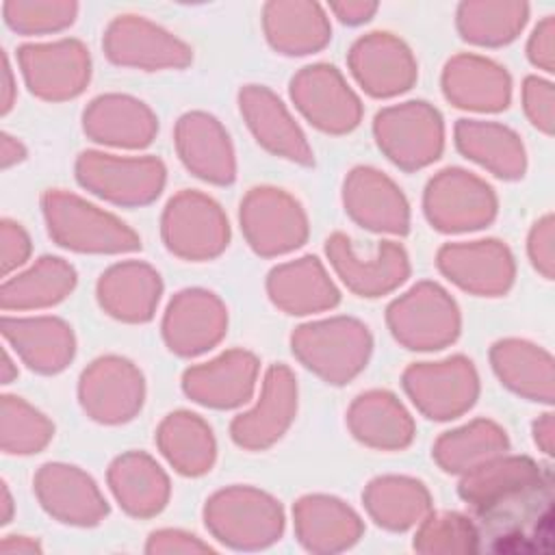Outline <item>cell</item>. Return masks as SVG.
Returning <instances> with one entry per match:
<instances>
[{
    "label": "cell",
    "mask_w": 555,
    "mask_h": 555,
    "mask_svg": "<svg viewBox=\"0 0 555 555\" xmlns=\"http://www.w3.org/2000/svg\"><path fill=\"white\" fill-rule=\"evenodd\" d=\"M238 111L258 145H262L267 152L301 167L314 165V154L304 130L269 87H241Z\"/></svg>",
    "instance_id": "24"
},
{
    "label": "cell",
    "mask_w": 555,
    "mask_h": 555,
    "mask_svg": "<svg viewBox=\"0 0 555 555\" xmlns=\"http://www.w3.org/2000/svg\"><path fill=\"white\" fill-rule=\"evenodd\" d=\"M74 173L85 191L126 208L152 204L167 182V167L156 156H117L100 150L80 152Z\"/></svg>",
    "instance_id": "4"
},
{
    "label": "cell",
    "mask_w": 555,
    "mask_h": 555,
    "mask_svg": "<svg viewBox=\"0 0 555 555\" xmlns=\"http://www.w3.org/2000/svg\"><path fill=\"white\" fill-rule=\"evenodd\" d=\"M444 98L464 111L499 113L509 106L512 78L507 69L479 54H455L442 69Z\"/></svg>",
    "instance_id": "28"
},
{
    "label": "cell",
    "mask_w": 555,
    "mask_h": 555,
    "mask_svg": "<svg viewBox=\"0 0 555 555\" xmlns=\"http://www.w3.org/2000/svg\"><path fill=\"white\" fill-rule=\"evenodd\" d=\"M238 221L247 245L262 258L295 251L310 232L299 199L278 186L249 189L241 199Z\"/></svg>",
    "instance_id": "9"
},
{
    "label": "cell",
    "mask_w": 555,
    "mask_h": 555,
    "mask_svg": "<svg viewBox=\"0 0 555 555\" xmlns=\"http://www.w3.org/2000/svg\"><path fill=\"white\" fill-rule=\"evenodd\" d=\"M143 551L147 555H199V553H212L215 548L191 531L165 527L147 535Z\"/></svg>",
    "instance_id": "45"
},
{
    "label": "cell",
    "mask_w": 555,
    "mask_h": 555,
    "mask_svg": "<svg viewBox=\"0 0 555 555\" xmlns=\"http://www.w3.org/2000/svg\"><path fill=\"white\" fill-rule=\"evenodd\" d=\"M525 2H488L473 0L457 7L455 26L464 41L486 48H499L518 37L527 22Z\"/></svg>",
    "instance_id": "41"
},
{
    "label": "cell",
    "mask_w": 555,
    "mask_h": 555,
    "mask_svg": "<svg viewBox=\"0 0 555 555\" xmlns=\"http://www.w3.org/2000/svg\"><path fill=\"white\" fill-rule=\"evenodd\" d=\"M262 28L269 46L286 56H304L323 50L332 39V26L321 4L301 0H273L262 7Z\"/></svg>",
    "instance_id": "34"
},
{
    "label": "cell",
    "mask_w": 555,
    "mask_h": 555,
    "mask_svg": "<svg viewBox=\"0 0 555 555\" xmlns=\"http://www.w3.org/2000/svg\"><path fill=\"white\" fill-rule=\"evenodd\" d=\"M490 364L505 388L529 401L553 403V356L525 338H501L490 347Z\"/></svg>",
    "instance_id": "35"
},
{
    "label": "cell",
    "mask_w": 555,
    "mask_h": 555,
    "mask_svg": "<svg viewBox=\"0 0 555 555\" xmlns=\"http://www.w3.org/2000/svg\"><path fill=\"white\" fill-rule=\"evenodd\" d=\"M78 401L95 423H128L141 412L145 401L143 373L124 356H100L80 373Z\"/></svg>",
    "instance_id": "11"
},
{
    "label": "cell",
    "mask_w": 555,
    "mask_h": 555,
    "mask_svg": "<svg viewBox=\"0 0 555 555\" xmlns=\"http://www.w3.org/2000/svg\"><path fill=\"white\" fill-rule=\"evenodd\" d=\"M392 338L412 351H438L453 345L462 330L455 299L436 282H418L386 308Z\"/></svg>",
    "instance_id": "5"
},
{
    "label": "cell",
    "mask_w": 555,
    "mask_h": 555,
    "mask_svg": "<svg viewBox=\"0 0 555 555\" xmlns=\"http://www.w3.org/2000/svg\"><path fill=\"white\" fill-rule=\"evenodd\" d=\"M351 436L377 451H401L412 444L416 425L405 405L390 390L360 392L347 410Z\"/></svg>",
    "instance_id": "33"
},
{
    "label": "cell",
    "mask_w": 555,
    "mask_h": 555,
    "mask_svg": "<svg viewBox=\"0 0 555 555\" xmlns=\"http://www.w3.org/2000/svg\"><path fill=\"white\" fill-rule=\"evenodd\" d=\"M527 254L533 264V269L544 278L553 280V267H555V254H553V215L546 212L540 217L529 236H527Z\"/></svg>",
    "instance_id": "48"
},
{
    "label": "cell",
    "mask_w": 555,
    "mask_h": 555,
    "mask_svg": "<svg viewBox=\"0 0 555 555\" xmlns=\"http://www.w3.org/2000/svg\"><path fill=\"white\" fill-rule=\"evenodd\" d=\"M297 542L314 555H334L351 548L364 533L360 514L332 494H304L293 505Z\"/></svg>",
    "instance_id": "25"
},
{
    "label": "cell",
    "mask_w": 555,
    "mask_h": 555,
    "mask_svg": "<svg viewBox=\"0 0 555 555\" xmlns=\"http://www.w3.org/2000/svg\"><path fill=\"white\" fill-rule=\"evenodd\" d=\"M401 384L416 410L431 421H451L468 412L479 397V375L466 356H449L438 362H414Z\"/></svg>",
    "instance_id": "10"
},
{
    "label": "cell",
    "mask_w": 555,
    "mask_h": 555,
    "mask_svg": "<svg viewBox=\"0 0 555 555\" xmlns=\"http://www.w3.org/2000/svg\"><path fill=\"white\" fill-rule=\"evenodd\" d=\"M104 54L119 67L143 72L182 69L193 61V50L141 15H117L102 37Z\"/></svg>",
    "instance_id": "14"
},
{
    "label": "cell",
    "mask_w": 555,
    "mask_h": 555,
    "mask_svg": "<svg viewBox=\"0 0 555 555\" xmlns=\"http://www.w3.org/2000/svg\"><path fill=\"white\" fill-rule=\"evenodd\" d=\"M82 130L100 145L143 150L158 132V117L145 102L132 95L102 93L85 106Z\"/></svg>",
    "instance_id": "26"
},
{
    "label": "cell",
    "mask_w": 555,
    "mask_h": 555,
    "mask_svg": "<svg viewBox=\"0 0 555 555\" xmlns=\"http://www.w3.org/2000/svg\"><path fill=\"white\" fill-rule=\"evenodd\" d=\"M325 256L340 282L358 297L388 295L410 278V258L395 241H382L371 256H362L347 234L334 232L325 241Z\"/></svg>",
    "instance_id": "15"
},
{
    "label": "cell",
    "mask_w": 555,
    "mask_h": 555,
    "mask_svg": "<svg viewBox=\"0 0 555 555\" xmlns=\"http://www.w3.org/2000/svg\"><path fill=\"white\" fill-rule=\"evenodd\" d=\"M546 481L548 473L535 460L501 453L460 475L457 494L470 514H479Z\"/></svg>",
    "instance_id": "27"
},
{
    "label": "cell",
    "mask_w": 555,
    "mask_h": 555,
    "mask_svg": "<svg viewBox=\"0 0 555 555\" xmlns=\"http://www.w3.org/2000/svg\"><path fill=\"white\" fill-rule=\"evenodd\" d=\"M373 134L384 156L403 171L436 163L444 150L442 115L425 100L382 108L373 119Z\"/></svg>",
    "instance_id": "6"
},
{
    "label": "cell",
    "mask_w": 555,
    "mask_h": 555,
    "mask_svg": "<svg viewBox=\"0 0 555 555\" xmlns=\"http://www.w3.org/2000/svg\"><path fill=\"white\" fill-rule=\"evenodd\" d=\"M54 436V423L17 395L0 401V447L7 455H33L43 451Z\"/></svg>",
    "instance_id": "42"
},
{
    "label": "cell",
    "mask_w": 555,
    "mask_h": 555,
    "mask_svg": "<svg viewBox=\"0 0 555 555\" xmlns=\"http://www.w3.org/2000/svg\"><path fill=\"white\" fill-rule=\"evenodd\" d=\"M33 245L30 236L24 230L22 223L13 219H2L0 221V264H2V275L7 278L11 271L22 267L30 258Z\"/></svg>",
    "instance_id": "47"
},
{
    "label": "cell",
    "mask_w": 555,
    "mask_h": 555,
    "mask_svg": "<svg viewBox=\"0 0 555 555\" xmlns=\"http://www.w3.org/2000/svg\"><path fill=\"white\" fill-rule=\"evenodd\" d=\"M522 106L529 121L544 134H553V85L540 76L522 82Z\"/></svg>",
    "instance_id": "46"
},
{
    "label": "cell",
    "mask_w": 555,
    "mask_h": 555,
    "mask_svg": "<svg viewBox=\"0 0 555 555\" xmlns=\"http://www.w3.org/2000/svg\"><path fill=\"white\" fill-rule=\"evenodd\" d=\"M496 210L494 189L462 167L438 171L423 191V212L431 228L444 234L481 230L494 221Z\"/></svg>",
    "instance_id": "8"
},
{
    "label": "cell",
    "mask_w": 555,
    "mask_h": 555,
    "mask_svg": "<svg viewBox=\"0 0 555 555\" xmlns=\"http://www.w3.org/2000/svg\"><path fill=\"white\" fill-rule=\"evenodd\" d=\"M349 69L371 98H395L414 87L418 65L412 50L392 33H369L353 41Z\"/></svg>",
    "instance_id": "20"
},
{
    "label": "cell",
    "mask_w": 555,
    "mask_h": 555,
    "mask_svg": "<svg viewBox=\"0 0 555 555\" xmlns=\"http://www.w3.org/2000/svg\"><path fill=\"white\" fill-rule=\"evenodd\" d=\"M362 505L377 527L403 533L431 512V494L416 477L379 475L364 486Z\"/></svg>",
    "instance_id": "37"
},
{
    "label": "cell",
    "mask_w": 555,
    "mask_h": 555,
    "mask_svg": "<svg viewBox=\"0 0 555 555\" xmlns=\"http://www.w3.org/2000/svg\"><path fill=\"white\" fill-rule=\"evenodd\" d=\"M260 362L247 349H228L217 358L193 364L182 373L184 395L212 410L245 405L256 390Z\"/></svg>",
    "instance_id": "22"
},
{
    "label": "cell",
    "mask_w": 555,
    "mask_h": 555,
    "mask_svg": "<svg viewBox=\"0 0 555 555\" xmlns=\"http://www.w3.org/2000/svg\"><path fill=\"white\" fill-rule=\"evenodd\" d=\"M15 377H17V366L13 364L9 351L4 349V353H2V373H0V379H2V384H11Z\"/></svg>",
    "instance_id": "56"
},
{
    "label": "cell",
    "mask_w": 555,
    "mask_h": 555,
    "mask_svg": "<svg viewBox=\"0 0 555 555\" xmlns=\"http://www.w3.org/2000/svg\"><path fill=\"white\" fill-rule=\"evenodd\" d=\"M106 483L113 499L132 518L158 516L171 496L167 473L143 451H126L117 455L108 464Z\"/></svg>",
    "instance_id": "32"
},
{
    "label": "cell",
    "mask_w": 555,
    "mask_h": 555,
    "mask_svg": "<svg viewBox=\"0 0 555 555\" xmlns=\"http://www.w3.org/2000/svg\"><path fill=\"white\" fill-rule=\"evenodd\" d=\"M78 4L72 0H7L2 15L7 26L20 35H50L74 24Z\"/></svg>",
    "instance_id": "44"
},
{
    "label": "cell",
    "mask_w": 555,
    "mask_h": 555,
    "mask_svg": "<svg viewBox=\"0 0 555 555\" xmlns=\"http://www.w3.org/2000/svg\"><path fill=\"white\" fill-rule=\"evenodd\" d=\"M455 147L501 180H518L527 171V152L520 137L496 121L457 119Z\"/></svg>",
    "instance_id": "36"
},
{
    "label": "cell",
    "mask_w": 555,
    "mask_h": 555,
    "mask_svg": "<svg viewBox=\"0 0 555 555\" xmlns=\"http://www.w3.org/2000/svg\"><path fill=\"white\" fill-rule=\"evenodd\" d=\"M163 295L160 273L141 260H121L111 264L95 284L100 308L124 323L152 321Z\"/></svg>",
    "instance_id": "30"
},
{
    "label": "cell",
    "mask_w": 555,
    "mask_h": 555,
    "mask_svg": "<svg viewBox=\"0 0 555 555\" xmlns=\"http://www.w3.org/2000/svg\"><path fill=\"white\" fill-rule=\"evenodd\" d=\"M173 145L182 165L199 180L228 186L236 180V158L228 130L204 111H189L178 117Z\"/></svg>",
    "instance_id": "23"
},
{
    "label": "cell",
    "mask_w": 555,
    "mask_h": 555,
    "mask_svg": "<svg viewBox=\"0 0 555 555\" xmlns=\"http://www.w3.org/2000/svg\"><path fill=\"white\" fill-rule=\"evenodd\" d=\"M13 496L9 492V486L2 481V509H0V525H9L13 518Z\"/></svg>",
    "instance_id": "55"
},
{
    "label": "cell",
    "mask_w": 555,
    "mask_h": 555,
    "mask_svg": "<svg viewBox=\"0 0 555 555\" xmlns=\"http://www.w3.org/2000/svg\"><path fill=\"white\" fill-rule=\"evenodd\" d=\"M297 414V379L286 364H271L264 373L260 397L247 412L230 423V438L245 451L273 447Z\"/></svg>",
    "instance_id": "19"
},
{
    "label": "cell",
    "mask_w": 555,
    "mask_h": 555,
    "mask_svg": "<svg viewBox=\"0 0 555 555\" xmlns=\"http://www.w3.org/2000/svg\"><path fill=\"white\" fill-rule=\"evenodd\" d=\"M267 295L286 314L306 317L338 306L340 291L317 256H301L275 264L267 273Z\"/></svg>",
    "instance_id": "31"
},
{
    "label": "cell",
    "mask_w": 555,
    "mask_h": 555,
    "mask_svg": "<svg viewBox=\"0 0 555 555\" xmlns=\"http://www.w3.org/2000/svg\"><path fill=\"white\" fill-rule=\"evenodd\" d=\"M33 492L41 509L63 525L95 527L111 512L95 479L74 464H41L33 477Z\"/></svg>",
    "instance_id": "17"
},
{
    "label": "cell",
    "mask_w": 555,
    "mask_h": 555,
    "mask_svg": "<svg viewBox=\"0 0 555 555\" xmlns=\"http://www.w3.org/2000/svg\"><path fill=\"white\" fill-rule=\"evenodd\" d=\"M553 33H555V28H553V17L551 15H546L535 28H533V33H531V37H529V43H527V56H529V61L535 65V67H540V69H544L546 74H551L553 72Z\"/></svg>",
    "instance_id": "49"
},
{
    "label": "cell",
    "mask_w": 555,
    "mask_h": 555,
    "mask_svg": "<svg viewBox=\"0 0 555 555\" xmlns=\"http://www.w3.org/2000/svg\"><path fill=\"white\" fill-rule=\"evenodd\" d=\"M436 267L457 288L477 297L505 295L516 275L509 247L496 238L447 243L436 254Z\"/></svg>",
    "instance_id": "18"
},
{
    "label": "cell",
    "mask_w": 555,
    "mask_h": 555,
    "mask_svg": "<svg viewBox=\"0 0 555 555\" xmlns=\"http://www.w3.org/2000/svg\"><path fill=\"white\" fill-rule=\"evenodd\" d=\"M15 80H13V69L9 63V56L2 54V115H9V111L15 104Z\"/></svg>",
    "instance_id": "54"
},
{
    "label": "cell",
    "mask_w": 555,
    "mask_h": 555,
    "mask_svg": "<svg viewBox=\"0 0 555 555\" xmlns=\"http://www.w3.org/2000/svg\"><path fill=\"white\" fill-rule=\"evenodd\" d=\"M204 527L234 551H262L280 542L286 518L282 503L254 486H228L212 492L202 509Z\"/></svg>",
    "instance_id": "1"
},
{
    "label": "cell",
    "mask_w": 555,
    "mask_h": 555,
    "mask_svg": "<svg viewBox=\"0 0 555 555\" xmlns=\"http://www.w3.org/2000/svg\"><path fill=\"white\" fill-rule=\"evenodd\" d=\"M228 332L225 304L206 288L178 291L163 314L160 334L167 349L180 358H195L221 343Z\"/></svg>",
    "instance_id": "16"
},
{
    "label": "cell",
    "mask_w": 555,
    "mask_h": 555,
    "mask_svg": "<svg viewBox=\"0 0 555 555\" xmlns=\"http://www.w3.org/2000/svg\"><path fill=\"white\" fill-rule=\"evenodd\" d=\"M2 336L17 358L39 375H56L76 356V336L59 317H2Z\"/></svg>",
    "instance_id": "29"
},
{
    "label": "cell",
    "mask_w": 555,
    "mask_h": 555,
    "mask_svg": "<svg viewBox=\"0 0 555 555\" xmlns=\"http://www.w3.org/2000/svg\"><path fill=\"white\" fill-rule=\"evenodd\" d=\"M154 440L169 466L184 477L206 475L217 460V440L210 425L189 410L167 414L158 423Z\"/></svg>",
    "instance_id": "38"
},
{
    "label": "cell",
    "mask_w": 555,
    "mask_h": 555,
    "mask_svg": "<svg viewBox=\"0 0 555 555\" xmlns=\"http://www.w3.org/2000/svg\"><path fill=\"white\" fill-rule=\"evenodd\" d=\"M0 553L2 555H39L43 553V546L37 538L33 535H20V533H11L4 535L0 542Z\"/></svg>",
    "instance_id": "51"
},
{
    "label": "cell",
    "mask_w": 555,
    "mask_h": 555,
    "mask_svg": "<svg viewBox=\"0 0 555 555\" xmlns=\"http://www.w3.org/2000/svg\"><path fill=\"white\" fill-rule=\"evenodd\" d=\"M26 158V147L20 139L11 137L9 132H2V145H0V163L2 169H9Z\"/></svg>",
    "instance_id": "53"
},
{
    "label": "cell",
    "mask_w": 555,
    "mask_h": 555,
    "mask_svg": "<svg viewBox=\"0 0 555 555\" xmlns=\"http://www.w3.org/2000/svg\"><path fill=\"white\" fill-rule=\"evenodd\" d=\"M531 434H533V442L538 444V449L546 455L553 453V442H555V425H553V414L544 412L542 416H538L531 425Z\"/></svg>",
    "instance_id": "52"
},
{
    "label": "cell",
    "mask_w": 555,
    "mask_h": 555,
    "mask_svg": "<svg viewBox=\"0 0 555 555\" xmlns=\"http://www.w3.org/2000/svg\"><path fill=\"white\" fill-rule=\"evenodd\" d=\"M330 11H334V15L343 24L356 26V24L369 22L371 15L377 11V4L375 2H364V0H358V2H332Z\"/></svg>",
    "instance_id": "50"
},
{
    "label": "cell",
    "mask_w": 555,
    "mask_h": 555,
    "mask_svg": "<svg viewBox=\"0 0 555 555\" xmlns=\"http://www.w3.org/2000/svg\"><path fill=\"white\" fill-rule=\"evenodd\" d=\"M288 91L295 108L321 132L347 134L362 121L360 98L330 63L301 67Z\"/></svg>",
    "instance_id": "13"
},
{
    "label": "cell",
    "mask_w": 555,
    "mask_h": 555,
    "mask_svg": "<svg viewBox=\"0 0 555 555\" xmlns=\"http://www.w3.org/2000/svg\"><path fill=\"white\" fill-rule=\"evenodd\" d=\"M412 548L423 555H464L477 553L479 531L468 514L429 512L414 531Z\"/></svg>",
    "instance_id": "43"
},
{
    "label": "cell",
    "mask_w": 555,
    "mask_h": 555,
    "mask_svg": "<svg viewBox=\"0 0 555 555\" xmlns=\"http://www.w3.org/2000/svg\"><path fill=\"white\" fill-rule=\"evenodd\" d=\"M343 206L351 221L371 232L395 236L410 232V204L403 191L375 167L358 165L345 176Z\"/></svg>",
    "instance_id": "21"
},
{
    "label": "cell",
    "mask_w": 555,
    "mask_h": 555,
    "mask_svg": "<svg viewBox=\"0 0 555 555\" xmlns=\"http://www.w3.org/2000/svg\"><path fill=\"white\" fill-rule=\"evenodd\" d=\"M41 212L50 238L78 254H130L141 249V236L113 212L98 208L76 193L48 189Z\"/></svg>",
    "instance_id": "2"
},
{
    "label": "cell",
    "mask_w": 555,
    "mask_h": 555,
    "mask_svg": "<svg viewBox=\"0 0 555 555\" xmlns=\"http://www.w3.org/2000/svg\"><path fill=\"white\" fill-rule=\"evenodd\" d=\"M160 238L165 247L189 262H204L221 256L230 243V223L210 195L182 189L160 215Z\"/></svg>",
    "instance_id": "7"
},
{
    "label": "cell",
    "mask_w": 555,
    "mask_h": 555,
    "mask_svg": "<svg viewBox=\"0 0 555 555\" xmlns=\"http://www.w3.org/2000/svg\"><path fill=\"white\" fill-rule=\"evenodd\" d=\"M509 451L507 431L492 418H473L440 434L431 447L434 462L449 475H464L490 457Z\"/></svg>",
    "instance_id": "40"
},
{
    "label": "cell",
    "mask_w": 555,
    "mask_h": 555,
    "mask_svg": "<svg viewBox=\"0 0 555 555\" xmlns=\"http://www.w3.org/2000/svg\"><path fill=\"white\" fill-rule=\"evenodd\" d=\"M17 63L28 91L43 102L74 100L91 78V56L78 39L24 43Z\"/></svg>",
    "instance_id": "12"
},
{
    "label": "cell",
    "mask_w": 555,
    "mask_h": 555,
    "mask_svg": "<svg viewBox=\"0 0 555 555\" xmlns=\"http://www.w3.org/2000/svg\"><path fill=\"white\" fill-rule=\"evenodd\" d=\"M76 282V269L65 258L41 256L28 269L2 282L0 306L4 312L52 308L72 295Z\"/></svg>",
    "instance_id": "39"
},
{
    "label": "cell",
    "mask_w": 555,
    "mask_h": 555,
    "mask_svg": "<svg viewBox=\"0 0 555 555\" xmlns=\"http://www.w3.org/2000/svg\"><path fill=\"white\" fill-rule=\"evenodd\" d=\"M291 351L317 377L343 386L364 371L373 351V336L353 317H330L295 327Z\"/></svg>",
    "instance_id": "3"
}]
</instances>
